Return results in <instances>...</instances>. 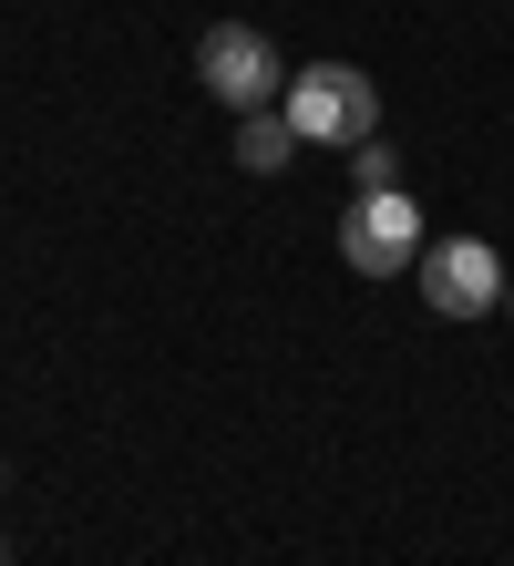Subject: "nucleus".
I'll return each mask as SVG.
<instances>
[{"mask_svg": "<svg viewBox=\"0 0 514 566\" xmlns=\"http://www.w3.org/2000/svg\"><path fill=\"white\" fill-rule=\"evenodd\" d=\"M196 83L217 93L227 114H268V104H289V62H279V42H268L258 21H217L196 42Z\"/></svg>", "mask_w": 514, "mask_h": 566, "instance_id": "nucleus-1", "label": "nucleus"}, {"mask_svg": "<svg viewBox=\"0 0 514 566\" xmlns=\"http://www.w3.org/2000/svg\"><path fill=\"white\" fill-rule=\"evenodd\" d=\"M289 124L308 145H370L381 135V93H370L360 62H308V73H289Z\"/></svg>", "mask_w": 514, "mask_h": 566, "instance_id": "nucleus-2", "label": "nucleus"}, {"mask_svg": "<svg viewBox=\"0 0 514 566\" xmlns=\"http://www.w3.org/2000/svg\"><path fill=\"white\" fill-rule=\"evenodd\" d=\"M422 248H432V227H422V207H411L401 186L350 196V217H339V258H350V279H401V269H422Z\"/></svg>", "mask_w": 514, "mask_h": 566, "instance_id": "nucleus-3", "label": "nucleus"}, {"mask_svg": "<svg viewBox=\"0 0 514 566\" xmlns=\"http://www.w3.org/2000/svg\"><path fill=\"white\" fill-rule=\"evenodd\" d=\"M411 279H422V298H432L442 319H484V310H504V258H494L484 238H463V227H453V238H432Z\"/></svg>", "mask_w": 514, "mask_h": 566, "instance_id": "nucleus-4", "label": "nucleus"}, {"mask_svg": "<svg viewBox=\"0 0 514 566\" xmlns=\"http://www.w3.org/2000/svg\"><path fill=\"white\" fill-rule=\"evenodd\" d=\"M308 135L289 124V104H268V114H237V165L248 176H289V155H298Z\"/></svg>", "mask_w": 514, "mask_h": 566, "instance_id": "nucleus-5", "label": "nucleus"}, {"mask_svg": "<svg viewBox=\"0 0 514 566\" xmlns=\"http://www.w3.org/2000/svg\"><path fill=\"white\" fill-rule=\"evenodd\" d=\"M350 186L370 196V186H401V155L381 145V135H370V145H350Z\"/></svg>", "mask_w": 514, "mask_h": 566, "instance_id": "nucleus-6", "label": "nucleus"}, {"mask_svg": "<svg viewBox=\"0 0 514 566\" xmlns=\"http://www.w3.org/2000/svg\"><path fill=\"white\" fill-rule=\"evenodd\" d=\"M0 566H11V546H0Z\"/></svg>", "mask_w": 514, "mask_h": 566, "instance_id": "nucleus-7", "label": "nucleus"}, {"mask_svg": "<svg viewBox=\"0 0 514 566\" xmlns=\"http://www.w3.org/2000/svg\"><path fill=\"white\" fill-rule=\"evenodd\" d=\"M504 310H514V289H504Z\"/></svg>", "mask_w": 514, "mask_h": 566, "instance_id": "nucleus-8", "label": "nucleus"}]
</instances>
